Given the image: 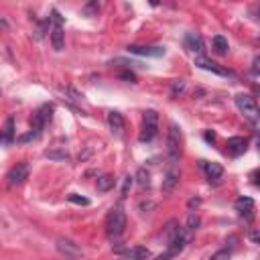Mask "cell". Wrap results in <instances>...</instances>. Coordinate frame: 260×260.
Here are the masks:
<instances>
[{"instance_id":"22","label":"cell","mask_w":260,"mask_h":260,"mask_svg":"<svg viewBox=\"0 0 260 260\" xmlns=\"http://www.w3.org/2000/svg\"><path fill=\"white\" fill-rule=\"evenodd\" d=\"M213 49H215V53H219V55H225V53H228V49H230V45H228V39H225V37H221V35L213 37Z\"/></svg>"},{"instance_id":"6","label":"cell","mask_w":260,"mask_h":260,"mask_svg":"<svg viewBox=\"0 0 260 260\" xmlns=\"http://www.w3.org/2000/svg\"><path fill=\"white\" fill-rule=\"evenodd\" d=\"M234 100H236L238 110H240L248 120L256 122V118H258V106H256V100H254L252 95H248V93H238Z\"/></svg>"},{"instance_id":"24","label":"cell","mask_w":260,"mask_h":260,"mask_svg":"<svg viewBox=\"0 0 260 260\" xmlns=\"http://www.w3.org/2000/svg\"><path fill=\"white\" fill-rule=\"evenodd\" d=\"M136 177H138V185H140V187H148V185H150V175H148L144 169H138Z\"/></svg>"},{"instance_id":"28","label":"cell","mask_w":260,"mask_h":260,"mask_svg":"<svg viewBox=\"0 0 260 260\" xmlns=\"http://www.w3.org/2000/svg\"><path fill=\"white\" fill-rule=\"evenodd\" d=\"M205 140H207V142H213V140H215V134H213V132H205Z\"/></svg>"},{"instance_id":"26","label":"cell","mask_w":260,"mask_h":260,"mask_svg":"<svg viewBox=\"0 0 260 260\" xmlns=\"http://www.w3.org/2000/svg\"><path fill=\"white\" fill-rule=\"evenodd\" d=\"M69 201H73V203H79V205H87V203H89L85 197H77L75 193H71V195H69Z\"/></svg>"},{"instance_id":"19","label":"cell","mask_w":260,"mask_h":260,"mask_svg":"<svg viewBox=\"0 0 260 260\" xmlns=\"http://www.w3.org/2000/svg\"><path fill=\"white\" fill-rule=\"evenodd\" d=\"M57 248H59L63 254H69V256H81V250H79V248H77L73 242H69V240H63V238L57 242Z\"/></svg>"},{"instance_id":"16","label":"cell","mask_w":260,"mask_h":260,"mask_svg":"<svg viewBox=\"0 0 260 260\" xmlns=\"http://www.w3.org/2000/svg\"><path fill=\"white\" fill-rule=\"evenodd\" d=\"M203 171H205V175H207L209 181H219L221 175H223V167L219 162H207V160H203Z\"/></svg>"},{"instance_id":"3","label":"cell","mask_w":260,"mask_h":260,"mask_svg":"<svg viewBox=\"0 0 260 260\" xmlns=\"http://www.w3.org/2000/svg\"><path fill=\"white\" fill-rule=\"evenodd\" d=\"M181 142H183V136H181V128L171 122L169 124V134H167V158H169V165H177L179 162V156H181Z\"/></svg>"},{"instance_id":"20","label":"cell","mask_w":260,"mask_h":260,"mask_svg":"<svg viewBox=\"0 0 260 260\" xmlns=\"http://www.w3.org/2000/svg\"><path fill=\"white\" fill-rule=\"evenodd\" d=\"M114 185H116V179H114L112 175H102V177L98 179V191H100V193L110 191Z\"/></svg>"},{"instance_id":"12","label":"cell","mask_w":260,"mask_h":260,"mask_svg":"<svg viewBox=\"0 0 260 260\" xmlns=\"http://www.w3.org/2000/svg\"><path fill=\"white\" fill-rule=\"evenodd\" d=\"M108 126H110V130H112V134L122 136V134H124V126H126L124 116H122L120 112H116V110L108 112Z\"/></svg>"},{"instance_id":"11","label":"cell","mask_w":260,"mask_h":260,"mask_svg":"<svg viewBox=\"0 0 260 260\" xmlns=\"http://www.w3.org/2000/svg\"><path fill=\"white\" fill-rule=\"evenodd\" d=\"M179 177H181V173H179V169H177V165H169L167 167V171H165V179H162V193H171L175 187H177V183H179Z\"/></svg>"},{"instance_id":"18","label":"cell","mask_w":260,"mask_h":260,"mask_svg":"<svg viewBox=\"0 0 260 260\" xmlns=\"http://www.w3.org/2000/svg\"><path fill=\"white\" fill-rule=\"evenodd\" d=\"M45 156L53 158V160H67L69 152H67V146H51V148L45 150Z\"/></svg>"},{"instance_id":"25","label":"cell","mask_w":260,"mask_h":260,"mask_svg":"<svg viewBox=\"0 0 260 260\" xmlns=\"http://www.w3.org/2000/svg\"><path fill=\"white\" fill-rule=\"evenodd\" d=\"M230 254H232L230 250H217L209 260H230Z\"/></svg>"},{"instance_id":"14","label":"cell","mask_w":260,"mask_h":260,"mask_svg":"<svg viewBox=\"0 0 260 260\" xmlns=\"http://www.w3.org/2000/svg\"><path fill=\"white\" fill-rule=\"evenodd\" d=\"M120 256L126 258V260H146V258H150V252L144 246H132V248L122 250Z\"/></svg>"},{"instance_id":"21","label":"cell","mask_w":260,"mask_h":260,"mask_svg":"<svg viewBox=\"0 0 260 260\" xmlns=\"http://www.w3.org/2000/svg\"><path fill=\"white\" fill-rule=\"evenodd\" d=\"M197 228H199V215H195V213H189V217H187V225L183 228V232L191 238L195 232H197Z\"/></svg>"},{"instance_id":"27","label":"cell","mask_w":260,"mask_h":260,"mask_svg":"<svg viewBox=\"0 0 260 260\" xmlns=\"http://www.w3.org/2000/svg\"><path fill=\"white\" fill-rule=\"evenodd\" d=\"M183 87H185V83H183L181 79H179V81H175V83H173V95L181 93V91H183Z\"/></svg>"},{"instance_id":"2","label":"cell","mask_w":260,"mask_h":260,"mask_svg":"<svg viewBox=\"0 0 260 260\" xmlns=\"http://www.w3.org/2000/svg\"><path fill=\"white\" fill-rule=\"evenodd\" d=\"M124 230H126V213H124L122 205H116L106 215V234L110 238H118L124 234Z\"/></svg>"},{"instance_id":"1","label":"cell","mask_w":260,"mask_h":260,"mask_svg":"<svg viewBox=\"0 0 260 260\" xmlns=\"http://www.w3.org/2000/svg\"><path fill=\"white\" fill-rule=\"evenodd\" d=\"M53 110H55V106L53 104H43L35 114H32V118H30V132L26 134V136H20L18 140L20 142H24V140H35V138H39L41 136V132H43V128L47 126V122L51 120V116H53Z\"/></svg>"},{"instance_id":"9","label":"cell","mask_w":260,"mask_h":260,"mask_svg":"<svg viewBox=\"0 0 260 260\" xmlns=\"http://www.w3.org/2000/svg\"><path fill=\"white\" fill-rule=\"evenodd\" d=\"M28 171H30V167H28V162H18L16 167H12L10 169V173L6 175V179H8V185H20V183H24V179H28Z\"/></svg>"},{"instance_id":"17","label":"cell","mask_w":260,"mask_h":260,"mask_svg":"<svg viewBox=\"0 0 260 260\" xmlns=\"http://www.w3.org/2000/svg\"><path fill=\"white\" fill-rule=\"evenodd\" d=\"M185 47H187L191 53H201V51H203V41H201V37H199L197 32H189V35L185 37Z\"/></svg>"},{"instance_id":"10","label":"cell","mask_w":260,"mask_h":260,"mask_svg":"<svg viewBox=\"0 0 260 260\" xmlns=\"http://www.w3.org/2000/svg\"><path fill=\"white\" fill-rule=\"evenodd\" d=\"M195 65L197 67H201V69H205V71H211V73H217V75H232V71L230 69H225V67H221V65H217L215 61H211V59H207V57H203V55H197L195 57Z\"/></svg>"},{"instance_id":"7","label":"cell","mask_w":260,"mask_h":260,"mask_svg":"<svg viewBox=\"0 0 260 260\" xmlns=\"http://www.w3.org/2000/svg\"><path fill=\"white\" fill-rule=\"evenodd\" d=\"M51 22H53V28H51V43H53V49H55V51H61L63 45H65V32H63L61 16H59L57 10H53Z\"/></svg>"},{"instance_id":"13","label":"cell","mask_w":260,"mask_h":260,"mask_svg":"<svg viewBox=\"0 0 260 260\" xmlns=\"http://www.w3.org/2000/svg\"><path fill=\"white\" fill-rule=\"evenodd\" d=\"M225 152H228L230 156H240V154H244V152H246V138H242V136H232V138L228 140V144H225Z\"/></svg>"},{"instance_id":"4","label":"cell","mask_w":260,"mask_h":260,"mask_svg":"<svg viewBox=\"0 0 260 260\" xmlns=\"http://www.w3.org/2000/svg\"><path fill=\"white\" fill-rule=\"evenodd\" d=\"M189 236L179 228V232L173 236V238H169V246H167V250L156 258V260H171L173 256H177V254H181L183 250H185V246L189 244Z\"/></svg>"},{"instance_id":"15","label":"cell","mask_w":260,"mask_h":260,"mask_svg":"<svg viewBox=\"0 0 260 260\" xmlns=\"http://www.w3.org/2000/svg\"><path fill=\"white\" fill-rule=\"evenodd\" d=\"M130 53L134 55H144V57H160L165 55V49L162 47H142V45H130L128 47Z\"/></svg>"},{"instance_id":"5","label":"cell","mask_w":260,"mask_h":260,"mask_svg":"<svg viewBox=\"0 0 260 260\" xmlns=\"http://www.w3.org/2000/svg\"><path fill=\"white\" fill-rule=\"evenodd\" d=\"M158 132V114L154 110H146L142 116V132H140V142H150Z\"/></svg>"},{"instance_id":"23","label":"cell","mask_w":260,"mask_h":260,"mask_svg":"<svg viewBox=\"0 0 260 260\" xmlns=\"http://www.w3.org/2000/svg\"><path fill=\"white\" fill-rule=\"evenodd\" d=\"M12 118H8L6 120V128H4V132H2V136H0V140L2 142H12L14 140V132H12Z\"/></svg>"},{"instance_id":"8","label":"cell","mask_w":260,"mask_h":260,"mask_svg":"<svg viewBox=\"0 0 260 260\" xmlns=\"http://www.w3.org/2000/svg\"><path fill=\"white\" fill-rule=\"evenodd\" d=\"M234 207H236L238 215H240L246 223H252V219H254V211H256V205H254V201H252L250 197H238V199H236V203H234Z\"/></svg>"}]
</instances>
